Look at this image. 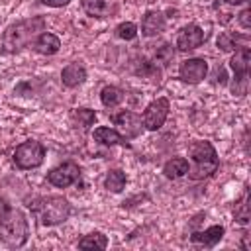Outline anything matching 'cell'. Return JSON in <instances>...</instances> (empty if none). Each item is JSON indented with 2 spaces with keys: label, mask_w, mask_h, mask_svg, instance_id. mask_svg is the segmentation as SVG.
Returning a JSON list of instances; mask_svg holds the SVG:
<instances>
[{
  "label": "cell",
  "mask_w": 251,
  "mask_h": 251,
  "mask_svg": "<svg viewBox=\"0 0 251 251\" xmlns=\"http://www.w3.org/2000/svg\"><path fill=\"white\" fill-rule=\"evenodd\" d=\"M45 29V18L41 16H33L27 20H22L18 24H12L4 35H2V47L6 53H16L20 49H24L25 45L33 43L35 37L39 35V31Z\"/></svg>",
  "instance_id": "1"
},
{
  "label": "cell",
  "mask_w": 251,
  "mask_h": 251,
  "mask_svg": "<svg viewBox=\"0 0 251 251\" xmlns=\"http://www.w3.org/2000/svg\"><path fill=\"white\" fill-rule=\"evenodd\" d=\"M188 157L192 161V165L188 167V176L192 180H202L208 178L216 173L220 161L216 155V149L210 141H194L188 147Z\"/></svg>",
  "instance_id": "2"
},
{
  "label": "cell",
  "mask_w": 251,
  "mask_h": 251,
  "mask_svg": "<svg viewBox=\"0 0 251 251\" xmlns=\"http://www.w3.org/2000/svg\"><path fill=\"white\" fill-rule=\"evenodd\" d=\"M27 220L24 212L20 210H10L6 220L0 224V241L6 243L8 247H22L27 241Z\"/></svg>",
  "instance_id": "3"
},
{
  "label": "cell",
  "mask_w": 251,
  "mask_h": 251,
  "mask_svg": "<svg viewBox=\"0 0 251 251\" xmlns=\"http://www.w3.org/2000/svg\"><path fill=\"white\" fill-rule=\"evenodd\" d=\"M37 212L43 226H57L71 216V204L63 196H47L41 200Z\"/></svg>",
  "instance_id": "4"
},
{
  "label": "cell",
  "mask_w": 251,
  "mask_h": 251,
  "mask_svg": "<svg viewBox=\"0 0 251 251\" xmlns=\"http://www.w3.org/2000/svg\"><path fill=\"white\" fill-rule=\"evenodd\" d=\"M43 159H45V147L35 139L24 141L14 151V163L18 169H35L43 163Z\"/></svg>",
  "instance_id": "5"
},
{
  "label": "cell",
  "mask_w": 251,
  "mask_h": 251,
  "mask_svg": "<svg viewBox=\"0 0 251 251\" xmlns=\"http://www.w3.org/2000/svg\"><path fill=\"white\" fill-rule=\"evenodd\" d=\"M167 116H169V100H167V98H157V100H153V102L145 108L141 122H143V126H145L147 129L155 131V129H159V127L165 124Z\"/></svg>",
  "instance_id": "6"
},
{
  "label": "cell",
  "mask_w": 251,
  "mask_h": 251,
  "mask_svg": "<svg viewBox=\"0 0 251 251\" xmlns=\"http://www.w3.org/2000/svg\"><path fill=\"white\" fill-rule=\"evenodd\" d=\"M78 176H80L78 165H75V163H63V165H59L57 169H53L47 175V180H49V184H53L57 188H67L73 182H76Z\"/></svg>",
  "instance_id": "7"
},
{
  "label": "cell",
  "mask_w": 251,
  "mask_h": 251,
  "mask_svg": "<svg viewBox=\"0 0 251 251\" xmlns=\"http://www.w3.org/2000/svg\"><path fill=\"white\" fill-rule=\"evenodd\" d=\"M208 73V65L204 59L200 57H194V59H186L180 63V69H178V75L184 82H190V84H196L200 82Z\"/></svg>",
  "instance_id": "8"
},
{
  "label": "cell",
  "mask_w": 251,
  "mask_h": 251,
  "mask_svg": "<svg viewBox=\"0 0 251 251\" xmlns=\"http://www.w3.org/2000/svg\"><path fill=\"white\" fill-rule=\"evenodd\" d=\"M206 35L202 31V27H198L196 24H190L186 27H182L176 35V47L180 51H190V49H196L204 43Z\"/></svg>",
  "instance_id": "9"
},
{
  "label": "cell",
  "mask_w": 251,
  "mask_h": 251,
  "mask_svg": "<svg viewBox=\"0 0 251 251\" xmlns=\"http://www.w3.org/2000/svg\"><path fill=\"white\" fill-rule=\"evenodd\" d=\"M114 122H116V126H120V129L124 131V137H126V139H133V137H137V135L141 133V129H143V122H141V118H139L137 114L129 112V110L120 112V114L114 118Z\"/></svg>",
  "instance_id": "10"
},
{
  "label": "cell",
  "mask_w": 251,
  "mask_h": 251,
  "mask_svg": "<svg viewBox=\"0 0 251 251\" xmlns=\"http://www.w3.org/2000/svg\"><path fill=\"white\" fill-rule=\"evenodd\" d=\"M82 8L92 18H108L118 10L116 0H82Z\"/></svg>",
  "instance_id": "11"
},
{
  "label": "cell",
  "mask_w": 251,
  "mask_h": 251,
  "mask_svg": "<svg viewBox=\"0 0 251 251\" xmlns=\"http://www.w3.org/2000/svg\"><path fill=\"white\" fill-rule=\"evenodd\" d=\"M165 16L161 12H147L141 20V33L145 37H153V35H159L163 29H165Z\"/></svg>",
  "instance_id": "12"
},
{
  "label": "cell",
  "mask_w": 251,
  "mask_h": 251,
  "mask_svg": "<svg viewBox=\"0 0 251 251\" xmlns=\"http://www.w3.org/2000/svg\"><path fill=\"white\" fill-rule=\"evenodd\" d=\"M84 78H86V71H84V67L78 65V63L67 65V67L63 69V73H61V80H63V84L69 86V88H75V86L82 84Z\"/></svg>",
  "instance_id": "13"
},
{
  "label": "cell",
  "mask_w": 251,
  "mask_h": 251,
  "mask_svg": "<svg viewBox=\"0 0 251 251\" xmlns=\"http://www.w3.org/2000/svg\"><path fill=\"white\" fill-rule=\"evenodd\" d=\"M224 227L222 226H212V227H208V229H204V231H194L192 235H190V239L194 241V243H200V245H204V247H214L222 237H224Z\"/></svg>",
  "instance_id": "14"
},
{
  "label": "cell",
  "mask_w": 251,
  "mask_h": 251,
  "mask_svg": "<svg viewBox=\"0 0 251 251\" xmlns=\"http://www.w3.org/2000/svg\"><path fill=\"white\" fill-rule=\"evenodd\" d=\"M59 47H61V39L57 35H53V33H47V31L41 33L33 41V49L37 53H41V55H55L59 51Z\"/></svg>",
  "instance_id": "15"
},
{
  "label": "cell",
  "mask_w": 251,
  "mask_h": 251,
  "mask_svg": "<svg viewBox=\"0 0 251 251\" xmlns=\"http://www.w3.org/2000/svg\"><path fill=\"white\" fill-rule=\"evenodd\" d=\"M229 65H231L235 75H247L249 69H251V51H249V47H239L235 51V55L231 57Z\"/></svg>",
  "instance_id": "16"
},
{
  "label": "cell",
  "mask_w": 251,
  "mask_h": 251,
  "mask_svg": "<svg viewBox=\"0 0 251 251\" xmlns=\"http://www.w3.org/2000/svg\"><path fill=\"white\" fill-rule=\"evenodd\" d=\"M94 139H96L98 143H102V145H108V147L118 145V143H126V137H124V135H120L116 129L104 127V126L94 129Z\"/></svg>",
  "instance_id": "17"
},
{
  "label": "cell",
  "mask_w": 251,
  "mask_h": 251,
  "mask_svg": "<svg viewBox=\"0 0 251 251\" xmlns=\"http://www.w3.org/2000/svg\"><path fill=\"white\" fill-rule=\"evenodd\" d=\"M186 171H188V161L184 157H173L163 167V173L167 178H180L186 175Z\"/></svg>",
  "instance_id": "18"
},
{
  "label": "cell",
  "mask_w": 251,
  "mask_h": 251,
  "mask_svg": "<svg viewBox=\"0 0 251 251\" xmlns=\"http://www.w3.org/2000/svg\"><path fill=\"white\" fill-rule=\"evenodd\" d=\"M239 43H247V37L245 35H237V33H229V31H226V33H222L218 37V47L222 51H237L241 47Z\"/></svg>",
  "instance_id": "19"
},
{
  "label": "cell",
  "mask_w": 251,
  "mask_h": 251,
  "mask_svg": "<svg viewBox=\"0 0 251 251\" xmlns=\"http://www.w3.org/2000/svg\"><path fill=\"white\" fill-rule=\"evenodd\" d=\"M71 120H73V124L78 127H82V129H86V127H90L92 124H94V120H96V112L94 110H88V108H75L73 112H71Z\"/></svg>",
  "instance_id": "20"
},
{
  "label": "cell",
  "mask_w": 251,
  "mask_h": 251,
  "mask_svg": "<svg viewBox=\"0 0 251 251\" xmlns=\"http://www.w3.org/2000/svg\"><path fill=\"white\" fill-rule=\"evenodd\" d=\"M100 100L106 108H116L124 100V90L118 86H104L100 92Z\"/></svg>",
  "instance_id": "21"
},
{
  "label": "cell",
  "mask_w": 251,
  "mask_h": 251,
  "mask_svg": "<svg viewBox=\"0 0 251 251\" xmlns=\"http://www.w3.org/2000/svg\"><path fill=\"white\" fill-rule=\"evenodd\" d=\"M78 247H80V249H106V247H108V239H106L104 233L94 231V233L84 235V237L78 241Z\"/></svg>",
  "instance_id": "22"
},
{
  "label": "cell",
  "mask_w": 251,
  "mask_h": 251,
  "mask_svg": "<svg viewBox=\"0 0 251 251\" xmlns=\"http://www.w3.org/2000/svg\"><path fill=\"white\" fill-rule=\"evenodd\" d=\"M104 186L110 190V192H122L124 186H126V173L122 171H110L106 175V180H104Z\"/></svg>",
  "instance_id": "23"
},
{
  "label": "cell",
  "mask_w": 251,
  "mask_h": 251,
  "mask_svg": "<svg viewBox=\"0 0 251 251\" xmlns=\"http://www.w3.org/2000/svg\"><path fill=\"white\" fill-rule=\"evenodd\" d=\"M173 57H175V51H173V47H171L169 43H163V45L155 51V63H161L163 67H167V65L173 61Z\"/></svg>",
  "instance_id": "24"
},
{
  "label": "cell",
  "mask_w": 251,
  "mask_h": 251,
  "mask_svg": "<svg viewBox=\"0 0 251 251\" xmlns=\"http://www.w3.org/2000/svg\"><path fill=\"white\" fill-rule=\"evenodd\" d=\"M116 35L120 37V39H133L135 35H137V27H135V24H131V22H124V24H120L118 27H116Z\"/></svg>",
  "instance_id": "25"
},
{
  "label": "cell",
  "mask_w": 251,
  "mask_h": 251,
  "mask_svg": "<svg viewBox=\"0 0 251 251\" xmlns=\"http://www.w3.org/2000/svg\"><path fill=\"white\" fill-rule=\"evenodd\" d=\"M235 220L239 224H247L249 222V206H247V194L243 196V200L235 206Z\"/></svg>",
  "instance_id": "26"
},
{
  "label": "cell",
  "mask_w": 251,
  "mask_h": 251,
  "mask_svg": "<svg viewBox=\"0 0 251 251\" xmlns=\"http://www.w3.org/2000/svg\"><path fill=\"white\" fill-rule=\"evenodd\" d=\"M231 92L237 96L247 94V75H235V80L231 84Z\"/></svg>",
  "instance_id": "27"
},
{
  "label": "cell",
  "mask_w": 251,
  "mask_h": 251,
  "mask_svg": "<svg viewBox=\"0 0 251 251\" xmlns=\"http://www.w3.org/2000/svg\"><path fill=\"white\" fill-rule=\"evenodd\" d=\"M249 16H251V10H249V8H245V10L239 14V24H241L245 29L251 27V18H249Z\"/></svg>",
  "instance_id": "28"
},
{
  "label": "cell",
  "mask_w": 251,
  "mask_h": 251,
  "mask_svg": "<svg viewBox=\"0 0 251 251\" xmlns=\"http://www.w3.org/2000/svg\"><path fill=\"white\" fill-rule=\"evenodd\" d=\"M8 212H10V206H8V202H6L4 198H0V224L6 220Z\"/></svg>",
  "instance_id": "29"
},
{
  "label": "cell",
  "mask_w": 251,
  "mask_h": 251,
  "mask_svg": "<svg viewBox=\"0 0 251 251\" xmlns=\"http://www.w3.org/2000/svg\"><path fill=\"white\" fill-rule=\"evenodd\" d=\"M45 6H53V8H61V6H67L71 0H41Z\"/></svg>",
  "instance_id": "30"
},
{
  "label": "cell",
  "mask_w": 251,
  "mask_h": 251,
  "mask_svg": "<svg viewBox=\"0 0 251 251\" xmlns=\"http://www.w3.org/2000/svg\"><path fill=\"white\" fill-rule=\"evenodd\" d=\"M227 4H243V2H247V0H226Z\"/></svg>",
  "instance_id": "31"
}]
</instances>
